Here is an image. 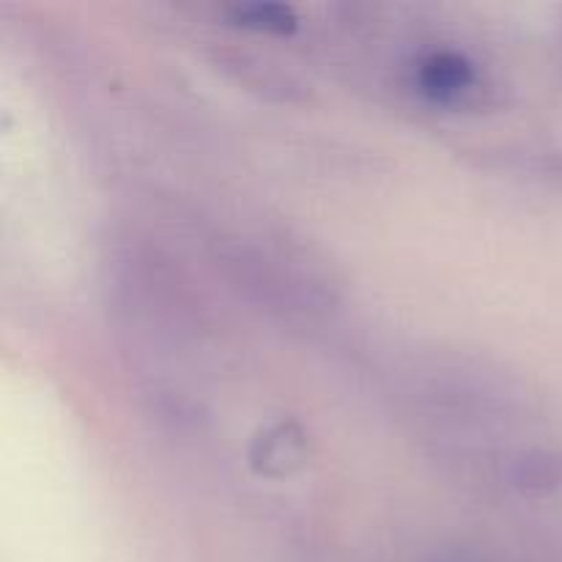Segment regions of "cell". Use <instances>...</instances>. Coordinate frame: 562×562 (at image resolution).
Listing matches in <instances>:
<instances>
[{
    "instance_id": "6da1fadb",
    "label": "cell",
    "mask_w": 562,
    "mask_h": 562,
    "mask_svg": "<svg viewBox=\"0 0 562 562\" xmlns=\"http://www.w3.org/2000/svg\"><path fill=\"white\" fill-rule=\"evenodd\" d=\"M415 82L426 99L437 104H453L472 91L477 82V69L470 55L459 49H434L417 64Z\"/></svg>"
},
{
    "instance_id": "7a4b0ae2",
    "label": "cell",
    "mask_w": 562,
    "mask_h": 562,
    "mask_svg": "<svg viewBox=\"0 0 562 562\" xmlns=\"http://www.w3.org/2000/svg\"><path fill=\"white\" fill-rule=\"evenodd\" d=\"M250 467L258 475L280 477L300 470L307 459V437L300 423H274L263 428L250 445Z\"/></svg>"
},
{
    "instance_id": "3957f363",
    "label": "cell",
    "mask_w": 562,
    "mask_h": 562,
    "mask_svg": "<svg viewBox=\"0 0 562 562\" xmlns=\"http://www.w3.org/2000/svg\"><path fill=\"white\" fill-rule=\"evenodd\" d=\"M239 25L267 33H291L296 27V11L285 3H241L231 9Z\"/></svg>"
},
{
    "instance_id": "277c9868",
    "label": "cell",
    "mask_w": 562,
    "mask_h": 562,
    "mask_svg": "<svg viewBox=\"0 0 562 562\" xmlns=\"http://www.w3.org/2000/svg\"><path fill=\"white\" fill-rule=\"evenodd\" d=\"M516 483L525 492H549L562 483V459L558 453H530L516 467Z\"/></svg>"
}]
</instances>
